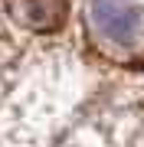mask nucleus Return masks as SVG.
<instances>
[{"instance_id": "obj_1", "label": "nucleus", "mask_w": 144, "mask_h": 147, "mask_svg": "<svg viewBox=\"0 0 144 147\" xmlns=\"http://www.w3.org/2000/svg\"><path fill=\"white\" fill-rule=\"evenodd\" d=\"M92 23L112 42H131L141 26V10L131 0H92Z\"/></svg>"}, {"instance_id": "obj_2", "label": "nucleus", "mask_w": 144, "mask_h": 147, "mask_svg": "<svg viewBox=\"0 0 144 147\" xmlns=\"http://www.w3.org/2000/svg\"><path fill=\"white\" fill-rule=\"evenodd\" d=\"M23 16L36 30H56L66 16V0H23Z\"/></svg>"}]
</instances>
